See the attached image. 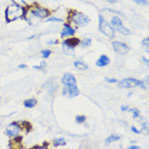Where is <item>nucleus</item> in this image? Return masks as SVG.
I'll list each match as a JSON object with an SVG mask.
<instances>
[{"label": "nucleus", "mask_w": 149, "mask_h": 149, "mask_svg": "<svg viewBox=\"0 0 149 149\" xmlns=\"http://www.w3.org/2000/svg\"><path fill=\"white\" fill-rule=\"evenodd\" d=\"M106 1H108L110 3H116L117 2V0H106Z\"/></svg>", "instance_id": "obj_33"}, {"label": "nucleus", "mask_w": 149, "mask_h": 149, "mask_svg": "<svg viewBox=\"0 0 149 149\" xmlns=\"http://www.w3.org/2000/svg\"><path fill=\"white\" fill-rule=\"evenodd\" d=\"M74 66L76 67L77 69H80V70H86L88 69L87 65L84 64V63H82V62H80V61H76L74 63Z\"/></svg>", "instance_id": "obj_16"}, {"label": "nucleus", "mask_w": 149, "mask_h": 149, "mask_svg": "<svg viewBox=\"0 0 149 149\" xmlns=\"http://www.w3.org/2000/svg\"><path fill=\"white\" fill-rule=\"evenodd\" d=\"M51 51L50 50H43V51H42V57L45 58V59H47V58H48L50 56V55H51Z\"/></svg>", "instance_id": "obj_22"}, {"label": "nucleus", "mask_w": 149, "mask_h": 149, "mask_svg": "<svg viewBox=\"0 0 149 149\" xmlns=\"http://www.w3.org/2000/svg\"><path fill=\"white\" fill-rule=\"evenodd\" d=\"M140 81L137 79L134 78H125L121 81H119L118 86L120 88L125 89V88H131V87H135L139 86Z\"/></svg>", "instance_id": "obj_7"}, {"label": "nucleus", "mask_w": 149, "mask_h": 149, "mask_svg": "<svg viewBox=\"0 0 149 149\" xmlns=\"http://www.w3.org/2000/svg\"><path fill=\"white\" fill-rule=\"evenodd\" d=\"M139 147H138V146H130L129 147V149H139Z\"/></svg>", "instance_id": "obj_34"}, {"label": "nucleus", "mask_w": 149, "mask_h": 149, "mask_svg": "<svg viewBox=\"0 0 149 149\" xmlns=\"http://www.w3.org/2000/svg\"><path fill=\"white\" fill-rule=\"evenodd\" d=\"M143 61H144V63H145L146 65H148V59H146L145 57H143Z\"/></svg>", "instance_id": "obj_32"}, {"label": "nucleus", "mask_w": 149, "mask_h": 149, "mask_svg": "<svg viewBox=\"0 0 149 149\" xmlns=\"http://www.w3.org/2000/svg\"><path fill=\"white\" fill-rule=\"evenodd\" d=\"M74 33H75V29H73L69 24H65L64 29L61 32V37L73 36V35H74Z\"/></svg>", "instance_id": "obj_11"}, {"label": "nucleus", "mask_w": 149, "mask_h": 149, "mask_svg": "<svg viewBox=\"0 0 149 149\" xmlns=\"http://www.w3.org/2000/svg\"><path fill=\"white\" fill-rule=\"evenodd\" d=\"M53 144H54V147H59V146H64L66 144V143H65V140L64 138H60V139H54V141H53Z\"/></svg>", "instance_id": "obj_15"}, {"label": "nucleus", "mask_w": 149, "mask_h": 149, "mask_svg": "<svg viewBox=\"0 0 149 149\" xmlns=\"http://www.w3.org/2000/svg\"><path fill=\"white\" fill-rule=\"evenodd\" d=\"M37 104V100L34 99H30V100H27L24 102V105L28 108V109H32L35 105Z\"/></svg>", "instance_id": "obj_14"}, {"label": "nucleus", "mask_w": 149, "mask_h": 149, "mask_svg": "<svg viewBox=\"0 0 149 149\" xmlns=\"http://www.w3.org/2000/svg\"><path fill=\"white\" fill-rule=\"evenodd\" d=\"M91 44V38H86L81 42V47H87Z\"/></svg>", "instance_id": "obj_19"}, {"label": "nucleus", "mask_w": 149, "mask_h": 149, "mask_svg": "<svg viewBox=\"0 0 149 149\" xmlns=\"http://www.w3.org/2000/svg\"><path fill=\"white\" fill-rule=\"evenodd\" d=\"M120 139H121L120 136L116 135V134H112V135H110L109 138H107V139H106V143H112V142L117 141V140H119Z\"/></svg>", "instance_id": "obj_17"}, {"label": "nucleus", "mask_w": 149, "mask_h": 149, "mask_svg": "<svg viewBox=\"0 0 149 149\" xmlns=\"http://www.w3.org/2000/svg\"><path fill=\"white\" fill-rule=\"evenodd\" d=\"M86 117L83 115H77L76 117V121L77 123H83L86 121Z\"/></svg>", "instance_id": "obj_21"}, {"label": "nucleus", "mask_w": 149, "mask_h": 149, "mask_svg": "<svg viewBox=\"0 0 149 149\" xmlns=\"http://www.w3.org/2000/svg\"><path fill=\"white\" fill-rule=\"evenodd\" d=\"M113 50L119 55H122L124 56L125 54L129 52L130 47L125 43L118 42V41H115L113 42Z\"/></svg>", "instance_id": "obj_8"}, {"label": "nucleus", "mask_w": 149, "mask_h": 149, "mask_svg": "<svg viewBox=\"0 0 149 149\" xmlns=\"http://www.w3.org/2000/svg\"><path fill=\"white\" fill-rule=\"evenodd\" d=\"M88 16L84 15L81 12H75L72 16V21L74 24H76L77 27H83L88 24L89 22Z\"/></svg>", "instance_id": "obj_5"}, {"label": "nucleus", "mask_w": 149, "mask_h": 149, "mask_svg": "<svg viewBox=\"0 0 149 149\" xmlns=\"http://www.w3.org/2000/svg\"><path fill=\"white\" fill-rule=\"evenodd\" d=\"M13 3L16 4V5H19L23 7V5H26V3L24 2V0H12Z\"/></svg>", "instance_id": "obj_24"}, {"label": "nucleus", "mask_w": 149, "mask_h": 149, "mask_svg": "<svg viewBox=\"0 0 149 149\" xmlns=\"http://www.w3.org/2000/svg\"><path fill=\"white\" fill-rule=\"evenodd\" d=\"M34 148H38V149H44V147H40V146H34Z\"/></svg>", "instance_id": "obj_36"}, {"label": "nucleus", "mask_w": 149, "mask_h": 149, "mask_svg": "<svg viewBox=\"0 0 149 149\" xmlns=\"http://www.w3.org/2000/svg\"><path fill=\"white\" fill-rule=\"evenodd\" d=\"M62 83L65 86H73L76 85L77 80L72 73H66L62 77Z\"/></svg>", "instance_id": "obj_10"}, {"label": "nucleus", "mask_w": 149, "mask_h": 149, "mask_svg": "<svg viewBox=\"0 0 149 149\" xmlns=\"http://www.w3.org/2000/svg\"><path fill=\"white\" fill-rule=\"evenodd\" d=\"M79 42H80V40L78 38H69L67 40L64 41L63 43L73 48L74 47H76V46L79 44Z\"/></svg>", "instance_id": "obj_13"}, {"label": "nucleus", "mask_w": 149, "mask_h": 149, "mask_svg": "<svg viewBox=\"0 0 149 149\" xmlns=\"http://www.w3.org/2000/svg\"><path fill=\"white\" fill-rule=\"evenodd\" d=\"M143 45L147 47V52H148V45H149V38H147L143 40Z\"/></svg>", "instance_id": "obj_27"}, {"label": "nucleus", "mask_w": 149, "mask_h": 149, "mask_svg": "<svg viewBox=\"0 0 149 149\" xmlns=\"http://www.w3.org/2000/svg\"><path fill=\"white\" fill-rule=\"evenodd\" d=\"M63 50H64L65 53H66L67 55H73V47H70L69 46L64 44V43H63Z\"/></svg>", "instance_id": "obj_18"}, {"label": "nucleus", "mask_w": 149, "mask_h": 149, "mask_svg": "<svg viewBox=\"0 0 149 149\" xmlns=\"http://www.w3.org/2000/svg\"><path fill=\"white\" fill-rule=\"evenodd\" d=\"M62 94L64 96L73 99L79 95V90L76 85H73V86H65V85L62 91Z\"/></svg>", "instance_id": "obj_6"}, {"label": "nucleus", "mask_w": 149, "mask_h": 149, "mask_svg": "<svg viewBox=\"0 0 149 149\" xmlns=\"http://www.w3.org/2000/svg\"><path fill=\"white\" fill-rule=\"evenodd\" d=\"M99 20H100V23H99L100 31L102 33H104L105 36L109 37L110 38H114L115 37V30L113 28V26L109 24L101 16H100V17H99Z\"/></svg>", "instance_id": "obj_3"}, {"label": "nucleus", "mask_w": 149, "mask_h": 149, "mask_svg": "<svg viewBox=\"0 0 149 149\" xmlns=\"http://www.w3.org/2000/svg\"><path fill=\"white\" fill-rule=\"evenodd\" d=\"M133 1L137 4H142V5L148 4V0H133Z\"/></svg>", "instance_id": "obj_28"}, {"label": "nucleus", "mask_w": 149, "mask_h": 149, "mask_svg": "<svg viewBox=\"0 0 149 149\" xmlns=\"http://www.w3.org/2000/svg\"><path fill=\"white\" fill-rule=\"evenodd\" d=\"M129 112H131V113H133L134 114V118H136V117H139V111L136 109H129Z\"/></svg>", "instance_id": "obj_23"}, {"label": "nucleus", "mask_w": 149, "mask_h": 149, "mask_svg": "<svg viewBox=\"0 0 149 149\" xmlns=\"http://www.w3.org/2000/svg\"><path fill=\"white\" fill-rule=\"evenodd\" d=\"M20 128L16 122H12L7 126L6 133L10 137H16L20 132Z\"/></svg>", "instance_id": "obj_9"}, {"label": "nucleus", "mask_w": 149, "mask_h": 149, "mask_svg": "<svg viewBox=\"0 0 149 149\" xmlns=\"http://www.w3.org/2000/svg\"><path fill=\"white\" fill-rule=\"evenodd\" d=\"M110 62L109 58L106 55H102L100 59L96 61V65L99 67H104L106 65H108Z\"/></svg>", "instance_id": "obj_12"}, {"label": "nucleus", "mask_w": 149, "mask_h": 149, "mask_svg": "<svg viewBox=\"0 0 149 149\" xmlns=\"http://www.w3.org/2000/svg\"><path fill=\"white\" fill-rule=\"evenodd\" d=\"M48 16L49 12L47 9L42 8H37L29 12V17L26 18V20H28L29 24L34 25V24H38L41 19L47 17Z\"/></svg>", "instance_id": "obj_2"}, {"label": "nucleus", "mask_w": 149, "mask_h": 149, "mask_svg": "<svg viewBox=\"0 0 149 149\" xmlns=\"http://www.w3.org/2000/svg\"><path fill=\"white\" fill-rule=\"evenodd\" d=\"M131 130H132L133 132H134L135 134L140 133V130H139L136 129V127H134V126H132V127H131Z\"/></svg>", "instance_id": "obj_30"}, {"label": "nucleus", "mask_w": 149, "mask_h": 149, "mask_svg": "<svg viewBox=\"0 0 149 149\" xmlns=\"http://www.w3.org/2000/svg\"><path fill=\"white\" fill-rule=\"evenodd\" d=\"M43 145H44L45 147H46V146H47V145H48V143H47V142H44V143H43Z\"/></svg>", "instance_id": "obj_37"}, {"label": "nucleus", "mask_w": 149, "mask_h": 149, "mask_svg": "<svg viewBox=\"0 0 149 149\" xmlns=\"http://www.w3.org/2000/svg\"><path fill=\"white\" fill-rule=\"evenodd\" d=\"M111 25L113 26V28L114 29L117 30L118 32H120L122 33L123 35H130V30L129 29L125 28V26L122 24L121 20L118 17V16H114L112 19L111 21Z\"/></svg>", "instance_id": "obj_4"}, {"label": "nucleus", "mask_w": 149, "mask_h": 149, "mask_svg": "<svg viewBox=\"0 0 149 149\" xmlns=\"http://www.w3.org/2000/svg\"><path fill=\"white\" fill-rule=\"evenodd\" d=\"M52 21H56V22H62V19H60L58 17H51L46 20V22H52Z\"/></svg>", "instance_id": "obj_25"}, {"label": "nucleus", "mask_w": 149, "mask_h": 149, "mask_svg": "<svg viewBox=\"0 0 149 149\" xmlns=\"http://www.w3.org/2000/svg\"><path fill=\"white\" fill-rule=\"evenodd\" d=\"M19 68H20V69H26L27 66L25 65H19Z\"/></svg>", "instance_id": "obj_35"}, {"label": "nucleus", "mask_w": 149, "mask_h": 149, "mask_svg": "<svg viewBox=\"0 0 149 149\" xmlns=\"http://www.w3.org/2000/svg\"><path fill=\"white\" fill-rule=\"evenodd\" d=\"M25 14H26V11L23 7L13 3L8 6L6 9L5 19H6L7 23H11L12 21H15L22 17H24Z\"/></svg>", "instance_id": "obj_1"}, {"label": "nucleus", "mask_w": 149, "mask_h": 149, "mask_svg": "<svg viewBox=\"0 0 149 149\" xmlns=\"http://www.w3.org/2000/svg\"><path fill=\"white\" fill-rule=\"evenodd\" d=\"M121 111H127L128 110V107H126V106H121Z\"/></svg>", "instance_id": "obj_31"}, {"label": "nucleus", "mask_w": 149, "mask_h": 149, "mask_svg": "<svg viewBox=\"0 0 149 149\" xmlns=\"http://www.w3.org/2000/svg\"><path fill=\"white\" fill-rule=\"evenodd\" d=\"M106 81L108 82H109V83H115V82L118 81L117 79H116V78H106Z\"/></svg>", "instance_id": "obj_29"}, {"label": "nucleus", "mask_w": 149, "mask_h": 149, "mask_svg": "<svg viewBox=\"0 0 149 149\" xmlns=\"http://www.w3.org/2000/svg\"><path fill=\"white\" fill-rule=\"evenodd\" d=\"M22 125H23V126L26 129V132H27V133L29 132V131L31 130V129H32V125H31V124H30L29 122H28V121H23V122H22Z\"/></svg>", "instance_id": "obj_20"}, {"label": "nucleus", "mask_w": 149, "mask_h": 149, "mask_svg": "<svg viewBox=\"0 0 149 149\" xmlns=\"http://www.w3.org/2000/svg\"><path fill=\"white\" fill-rule=\"evenodd\" d=\"M46 65H47L46 62H45V61H42V62L41 63L40 65H38H38H34L33 68L35 69H43V68L46 66Z\"/></svg>", "instance_id": "obj_26"}]
</instances>
